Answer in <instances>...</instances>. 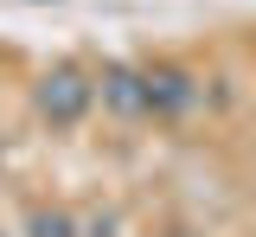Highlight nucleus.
<instances>
[{
  "mask_svg": "<svg viewBox=\"0 0 256 237\" xmlns=\"http://www.w3.org/2000/svg\"><path fill=\"white\" fill-rule=\"evenodd\" d=\"M32 102H38V116H45L52 128H77V122L90 116V102H96V84L77 64H52L38 77V96Z\"/></svg>",
  "mask_w": 256,
  "mask_h": 237,
  "instance_id": "obj_1",
  "label": "nucleus"
},
{
  "mask_svg": "<svg viewBox=\"0 0 256 237\" xmlns=\"http://www.w3.org/2000/svg\"><path fill=\"white\" fill-rule=\"evenodd\" d=\"M102 102L128 116V122H148V84H141V64H102Z\"/></svg>",
  "mask_w": 256,
  "mask_h": 237,
  "instance_id": "obj_3",
  "label": "nucleus"
},
{
  "mask_svg": "<svg viewBox=\"0 0 256 237\" xmlns=\"http://www.w3.org/2000/svg\"><path fill=\"white\" fill-rule=\"evenodd\" d=\"M141 84H148V122H186L198 109V77L180 64H141Z\"/></svg>",
  "mask_w": 256,
  "mask_h": 237,
  "instance_id": "obj_2",
  "label": "nucleus"
},
{
  "mask_svg": "<svg viewBox=\"0 0 256 237\" xmlns=\"http://www.w3.org/2000/svg\"><path fill=\"white\" fill-rule=\"evenodd\" d=\"M32 224H38V237H70V224H64L58 212H52V218H45V212H38V218H32Z\"/></svg>",
  "mask_w": 256,
  "mask_h": 237,
  "instance_id": "obj_4",
  "label": "nucleus"
}]
</instances>
